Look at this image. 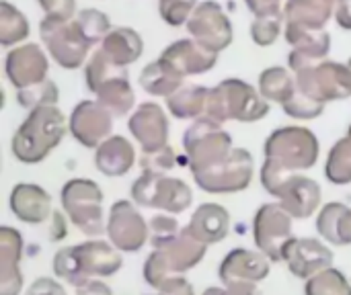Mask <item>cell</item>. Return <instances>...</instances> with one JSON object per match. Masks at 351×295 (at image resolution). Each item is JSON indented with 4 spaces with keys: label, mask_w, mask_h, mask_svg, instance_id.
<instances>
[{
    "label": "cell",
    "mask_w": 351,
    "mask_h": 295,
    "mask_svg": "<svg viewBox=\"0 0 351 295\" xmlns=\"http://www.w3.org/2000/svg\"><path fill=\"white\" fill-rule=\"evenodd\" d=\"M265 162L261 168V185L271 195L276 187L298 170H308L319 160V138L298 125L276 129L263 146Z\"/></svg>",
    "instance_id": "obj_1"
},
{
    "label": "cell",
    "mask_w": 351,
    "mask_h": 295,
    "mask_svg": "<svg viewBox=\"0 0 351 295\" xmlns=\"http://www.w3.org/2000/svg\"><path fill=\"white\" fill-rule=\"evenodd\" d=\"M123 265L119 251L105 240H88L82 244L60 248L53 257V273L58 279L80 287L95 277H111Z\"/></svg>",
    "instance_id": "obj_2"
},
{
    "label": "cell",
    "mask_w": 351,
    "mask_h": 295,
    "mask_svg": "<svg viewBox=\"0 0 351 295\" xmlns=\"http://www.w3.org/2000/svg\"><path fill=\"white\" fill-rule=\"evenodd\" d=\"M66 136V117L56 105L29 111L27 119L12 136V156L23 164H39L45 160Z\"/></svg>",
    "instance_id": "obj_3"
},
{
    "label": "cell",
    "mask_w": 351,
    "mask_h": 295,
    "mask_svg": "<svg viewBox=\"0 0 351 295\" xmlns=\"http://www.w3.org/2000/svg\"><path fill=\"white\" fill-rule=\"evenodd\" d=\"M269 113V101H265L259 88H253L249 82L239 78H226L218 86L210 88L206 117L216 123L241 121L253 123L265 119Z\"/></svg>",
    "instance_id": "obj_4"
},
{
    "label": "cell",
    "mask_w": 351,
    "mask_h": 295,
    "mask_svg": "<svg viewBox=\"0 0 351 295\" xmlns=\"http://www.w3.org/2000/svg\"><path fill=\"white\" fill-rule=\"evenodd\" d=\"M208 244L197 240L187 228H183L171 242L154 248L144 263V281L152 290H160L175 275H183L197 267L206 257Z\"/></svg>",
    "instance_id": "obj_5"
},
{
    "label": "cell",
    "mask_w": 351,
    "mask_h": 295,
    "mask_svg": "<svg viewBox=\"0 0 351 295\" xmlns=\"http://www.w3.org/2000/svg\"><path fill=\"white\" fill-rule=\"evenodd\" d=\"M84 78L88 90L115 119L130 115L136 94L123 66H117L101 49H97L84 68Z\"/></svg>",
    "instance_id": "obj_6"
},
{
    "label": "cell",
    "mask_w": 351,
    "mask_h": 295,
    "mask_svg": "<svg viewBox=\"0 0 351 295\" xmlns=\"http://www.w3.org/2000/svg\"><path fill=\"white\" fill-rule=\"evenodd\" d=\"M183 148L187 166L193 175L222 162L232 152V138L222 123H216L210 117H199L185 129Z\"/></svg>",
    "instance_id": "obj_7"
},
{
    "label": "cell",
    "mask_w": 351,
    "mask_h": 295,
    "mask_svg": "<svg viewBox=\"0 0 351 295\" xmlns=\"http://www.w3.org/2000/svg\"><path fill=\"white\" fill-rule=\"evenodd\" d=\"M68 220L86 236H101L107 228L103 218V191L90 179H72L60 193Z\"/></svg>",
    "instance_id": "obj_8"
},
{
    "label": "cell",
    "mask_w": 351,
    "mask_h": 295,
    "mask_svg": "<svg viewBox=\"0 0 351 295\" xmlns=\"http://www.w3.org/2000/svg\"><path fill=\"white\" fill-rule=\"evenodd\" d=\"M130 195L136 205L167 214H181L193 203V191L185 181L158 172H142L132 185Z\"/></svg>",
    "instance_id": "obj_9"
},
{
    "label": "cell",
    "mask_w": 351,
    "mask_h": 295,
    "mask_svg": "<svg viewBox=\"0 0 351 295\" xmlns=\"http://www.w3.org/2000/svg\"><path fill=\"white\" fill-rule=\"evenodd\" d=\"M39 35L51 60L64 70H76L84 64L90 43L72 21L45 16L39 25Z\"/></svg>",
    "instance_id": "obj_10"
},
{
    "label": "cell",
    "mask_w": 351,
    "mask_h": 295,
    "mask_svg": "<svg viewBox=\"0 0 351 295\" xmlns=\"http://www.w3.org/2000/svg\"><path fill=\"white\" fill-rule=\"evenodd\" d=\"M255 172V162L251 152L245 148H232V152L218 164L193 172L197 187L206 193H241L245 191Z\"/></svg>",
    "instance_id": "obj_11"
},
{
    "label": "cell",
    "mask_w": 351,
    "mask_h": 295,
    "mask_svg": "<svg viewBox=\"0 0 351 295\" xmlns=\"http://www.w3.org/2000/svg\"><path fill=\"white\" fill-rule=\"evenodd\" d=\"M292 216L282 207V203H265L257 209L253 220L255 246L271 263H284V251L294 238Z\"/></svg>",
    "instance_id": "obj_12"
},
{
    "label": "cell",
    "mask_w": 351,
    "mask_h": 295,
    "mask_svg": "<svg viewBox=\"0 0 351 295\" xmlns=\"http://www.w3.org/2000/svg\"><path fill=\"white\" fill-rule=\"evenodd\" d=\"M294 74L296 88L325 105L329 101H341L351 97V70L346 64L325 60L317 66L304 68Z\"/></svg>",
    "instance_id": "obj_13"
},
{
    "label": "cell",
    "mask_w": 351,
    "mask_h": 295,
    "mask_svg": "<svg viewBox=\"0 0 351 295\" xmlns=\"http://www.w3.org/2000/svg\"><path fill=\"white\" fill-rule=\"evenodd\" d=\"M109 242L121 253H138L148 240L150 230L142 214L132 201H117L111 205L105 228Z\"/></svg>",
    "instance_id": "obj_14"
},
{
    "label": "cell",
    "mask_w": 351,
    "mask_h": 295,
    "mask_svg": "<svg viewBox=\"0 0 351 295\" xmlns=\"http://www.w3.org/2000/svg\"><path fill=\"white\" fill-rule=\"evenodd\" d=\"M187 31L204 47L220 53L232 43V23L214 0H204L187 21Z\"/></svg>",
    "instance_id": "obj_15"
},
{
    "label": "cell",
    "mask_w": 351,
    "mask_h": 295,
    "mask_svg": "<svg viewBox=\"0 0 351 295\" xmlns=\"http://www.w3.org/2000/svg\"><path fill=\"white\" fill-rule=\"evenodd\" d=\"M68 131L84 148H99L113 131V115L99 101H80L70 113Z\"/></svg>",
    "instance_id": "obj_16"
},
{
    "label": "cell",
    "mask_w": 351,
    "mask_h": 295,
    "mask_svg": "<svg viewBox=\"0 0 351 295\" xmlns=\"http://www.w3.org/2000/svg\"><path fill=\"white\" fill-rule=\"evenodd\" d=\"M286 41L292 45L288 64L292 72L317 66L327 60L331 51V35L325 29H306L298 25H286Z\"/></svg>",
    "instance_id": "obj_17"
},
{
    "label": "cell",
    "mask_w": 351,
    "mask_h": 295,
    "mask_svg": "<svg viewBox=\"0 0 351 295\" xmlns=\"http://www.w3.org/2000/svg\"><path fill=\"white\" fill-rule=\"evenodd\" d=\"M278 197L282 207L296 220L311 218L321 205V185L304 175H288L271 193Z\"/></svg>",
    "instance_id": "obj_18"
},
{
    "label": "cell",
    "mask_w": 351,
    "mask_h": 295,
    "mask_svg": "<svg viewBox=\"0 0 351 295\" xmlns=\"http://www.w3.org/2000/svg\"><path fill=\"white\" fill-rule=\"evenodd\" d=\"M333 251L317 238H292L284 251V263L298 279H311L333 265Z\"/></svg>",
    "instance_id": "obj_19"
},
{
    "label": "cell",
    "mask_w": 351,
    "mask_h": 295,
    "mask_svg": "<svg viewBox=\"0 0 351 295\" xmlns=\"http://www.w3.org/2000/svg\"><path fill=\"white\" fill-rule=\"evenodd\" d=\"M4 70L10 84L19 90L47 78L49 62L45 51L37 43H25L8 51L4 60Z\"/></svg>",
    "instance_id": "obj_20"
},
{
    "label": "cell",
    "mask_w": 351,
    "mask_h": 295,
    "mask_svg": "<svg viewBox=\"0 0 351 295\" xmlns=\"http://www.w3.org/2000/svg\"><path fill=\"white\" fill-rule=\"evenodd\" d=\"M128 129L140 144L142 152H152L169 146V119L160 105L142 103L130 117Z\"/></svg>",
    "instance_id": "obj_21"
},
{
    "label": "cell",
    "mask_w": 351,
    "mask_h": 295,
    "mask_svg": "<svg viewBox=\"0 0 351 295\" xmlns=\"http://www.w3.org/2000/svg\"><path fill=\"white\" fill-rule=\"evenodd\" d=\"M269 271H271V261L261 251L234 248L220 263L218 277L224 285L237 281L261 283L263 279H267Z\"/></svg>",
    "instance_id": "obj_22"
},
{
    "label": "cell",
    "mask_w": 351,
    "mask_h": 295,
    "mask_svg": "<svg viewBox=\"0 0 351 295\" xmlns=\"http://www.w3.org/2000/svg\"><path fill=\"white\" fill-rule=\"evenodd\" d=\"M160 57L167 64H171L181 76L206 74L218 62V53L212 51V49H208V47H204L193 37L191 39H179V41L171 43L160 53Z\"/></svg>",
    "instance_id": "obj_23"
},
{
    "label": "cell",
    "mask_w": 351,
    "mask_h": 295,
    "mask_svg": "<svg viewBox=\"0 0 351 295\" xmlns=\"http://www.w3.org/2000/svg\"><path fill=\"white\" fill-rule=\"evenodd\" d=\"M23 236L10 228H0V295H19L23 290Z\"/></svg>",
    "instance_id": "obj_24"
},
{
    "label": "cell",
    "mask_w": 351,
    "mask_h": 295,
    "mask_svg": "<svg viewBox=\"0 0 351 295\" xmlns=\"http://www.w3.org/2000/svg\"><path fill=\"white\" fill-rule=\"evenodd\" d=\"M10 209L16 216V220L25 224H43L47 222L53 211H51V197L49 193L31 183H19L10 191Z\"/></svg>",
    "instance_id": "obj_25"
},
{
    "label": "cell",
    "mask_w": 351,
    "mask_h": 295,
    "mask_svg": "<svg viewBox=\"0 0 351 295\" xmlns=\"http://www.w3.org/2000/svg\"><path fill=\"white\" fill-rule=\"evenodd\" d=\"M136 164V152L128 138L109 136L99 148H95V166L105 177H123Z\"/></svg>",
    "instance_id": "obj_26"
},
{
    "label": "cell",
    "mask_w": 351,
    "mask_h": 295,
    "mask_svg": "<svg viewBox=\"0 0 351 295\" xmlns=\"http://www.w3.org/2000/svg\"><path fill=\"white\" fill-rule=\"evenodd\" d=\"M197 240L204 244H218L228 236L230 230V216L226 207L218 203H204L195 209L189 224L185 226Z\"/></svg>",
    "instance_id": "obj_27"
},
{
    "label": "cell",
    "mask_w": 351,
    "mask_h": 295,
    "mask_svg": "<svg viewBox=\"0 0 351 295\" xmlns=\"http://www.w3.org/2000/svg\"><path fill=\"white\" fill-rule=\"evenodd\" d=\"M337 0H288L284 4L286 25H298L306 29H325L331 16H335Z\"/></svg>",
    "instance_id": "obj_28"
},
{
    "label": "cell",
    "mask_w": 351,
    "mask_h": 295,
    "mask_svg": "<svg viewBox=\"0 0 351 295\" xmlns=\"http://www.w3.org/2000/svg\"><path fill=\"white\" fill-rule=\"evenodd\" d=\"M99 49L117 66L128 68L140 60V55L144 51V41L138 31H134L130 27H115L101 41Z\"/></svg>",
    "instance_id": "obj_29"
},
{
    "label": "cell",
    "mask_w": 351,
    "mask_h": 295,
    "mask_svg": "<svg viewBox=\"0 0 351 295\" xmlns=\"http://www.w3.org/2000/svg\"><path fill=\"white\" fill-rule=\"evenodd\" d=\"M183 78L171 64H167L162 57H158L156 62L148 64L142 72H140V86L152 94V97H173L181 86H183Z\"/></svg>",
    "instance_id": "obj_30"
},
{
    "label": "cell",
    "mask_w": 351,
    "mask_h": 295,
    "mask_svg": "<svg viewBox=\"0 0 351 295\" xmlns=\"http://www.w3.org/2000/svg\"><path fill=\"white\" fill-rule=\"evenodd\" d=\"M208 97H210V88L189 84V86H181L173 97H169L167 107L171 115L177 119H199L206 117Z\"/></svg>",
    "instance_id": "obj_31"
},
{
    "label": "cell",
    "mask_w": 351,
    "mask_h": 295,
    "mask_svg": "<svg viewBox=\"0 0 351 295\" xmlns=\"http://www.w3.org/2000/svg\"><path fill=\"white\" fill-rule=\"evenodd\" d=\"M259 92L265 101L284 105L296 92V76L284 66H271L259 74Z\"/></svg>",
    "instance_id": "obj_32"
},
{
    "label": "cell",
    "mask_w": 351,
    "mask_h": 295,
    "mask_svg": "<svg viewBox=\"0 0 351 295\" xmlns=\"http://www.w3.org/2000/svg\"><path fill=\"white\" fill-rule=\"evenodd\" d=\"M29 35V21L27 16L12 6L10 2H0V45L10 47L25 41Z\"/></svg>",
    "instance_id": "obj_33"
},
{
    "label": "cell",
    "mask_w": 351,
    "mask_h": 295,
    "mask_svg": "<svg viewBox=\"0 0 351 295\" xmlns=\"http://www.w3.org/2000/svg\"><path fill=\"white\" fill-rule=\"evenodd\" d=\"M325 177L333 185H350L351 183V142L341 138L329 152L325 164Z\"/></svg>",
    "instance_id": "obj_34"
},
{
    "label": "cell",
    "mask_w": 351,
    "mask_h": 295,
    "mask_svg": "<svg viewBox=\"0 0 351 295\" xmlns=\"http://www.w3.org/2000/svg\"><path fill=\"white\" fill-rule=\"evenodd\" d=\"M304 295H351V283L339 269H325L306 279Z\"/></svg>",
    "instance_id": "obj_35"
},
{
    "label": "cell",
    "mask_w": 351,
    "mask_h": 295,
    "mask_svg": "<svg viewBox=\"0 0 351 295\" xmlns=\"http://www.w3.org/2000/svg\"><path fill=\"white\" fill-rule=\"evenodd\" d=\"M58 99H60V90L56 86V82L49 78L16 90V103L29 111H33L37 107H45V105H56Z\"/></svg>",
    "instance_id": "obj_36"
},
{
    "label": "cell",
    "mask_w": 351,
    "mask_h": 295,
    "mask_svg": "<svg viewBox=\"0 0 351 295\" xmlns=\"http://www.w3.org/2000/svg\"><path fill=\"white\" fill-rule=\"evenodd\" d=\"M74 23L78 25L80 33L84 35V39L95 45L99 41H103L107 37V33L111 31V21L105 12L97 10V8H84L74 16Z\"/></svg>",
    "instance_id": "obj_37"
},
{
    "label": "cell",
    "mask_w": 351,
    "mask_h": 295,
    "mask_svg": "<svg viewBox=\"0 0 351 295\" xmlns=\"http://www.w3.org/2000/svg\"><path fill=\"white\" fill-rule=\"evenodd\" d=\"M284 10H278V12H269V14H259L253 18L251 23V37L257 45L261 47H267V45H274L282 33V27H284Z\"/></svg>",
    "instance_id": "obj_38"
},
{
    "label": "cell",
    "mask_w": 351,
    "mask_h": 295,
    "mask_svg": "<svg viewBox=\"0 0 351 295\" xmlns=\"http://www.w3.org/2000/svg\"><path fill=\"white\" fill-rule=\"evenodd\" d=\"M348 205L335 201V203H327L319 218H317V232L321 234V238L333 246H339V220H341V214L346 211Z\"/></svg>",
    "instance_id": "obj_39"
},
{
    "label": "cell",
    "mask_w": 351,
    "mask_h": 295,
    "mask_svg": "<svg viewBox=\"0 0 351 295\" xmlns=\"http://www.w3.org/2000/svg\"><path fill=\"white\" fill-rule=\"evenodd\" d=\"M282 107H284L286 115H290L294 119H317L325 111V103L317 101L315 97H311L298 88Z\"/></svg>",
    "instance_id": "obj_40"
},
{
    "label": "cell",
    "mask_w": 351,
    "mask_h": 295,
    "mask_svg": "<svg viewBox=\"0 0 351 295\" xmlns=\"http://www.w3.org/2000/svg\"><path fill=\"white\" fill-rule=\"evenodd\" d=\"M195 8L197 0H158V14L171 27L187 25Z\"/></svg>",
    "instance_id": "obj_41"
},
{
    "label": "cell",
    "mask_w": 351,
    "mask_h": 295,
    "mask_svg": "<svg viewBox=\"0 0 351 295\" xmlns=\"http://www.w3.org/2000/svg\"><path fill=\"white\" fill-rule=\"evenodd\" d=\"M148 230H150V244H152L154 248H158V246L171 242L183 228H181V224H179L173 216L160 214V216H154V218L150 220Z\"/></svg>",
    "instance_id": "obj_42"
},
{
    "label": "cell",
    "mask_w": 351,
    "mask_h": 295,
    "mask_svg": "<svg viewBox=\"0 0 351 295\" xmlns=\"http://www.w3.org/2000/svg\"><path fill=\"white\" fill-rule=\"evenodd\" d=\"M140 166H142V172L165 175V172H169V170H173L177 166L175 150L171 146H165V148H158V150H152V152H142Z\"/></svg>",
    "instance_id": "obj_43"
},
{
    "label": "cell",
    "mask_w": 351,
    "mask_h": 295,
    "mask_svg": "<svg viewBox=\"0 0 351 295\" xmlns=\"http://www.w3.org/2000/svg\"><path fill=\"white\" fill-rule=\"evenodd\" d=\"M45 16L72 21L76 16V0H37Z\"/></svg>",
    "instance_id": "obj_44"
},
{
    "label": "cell",
    "mask_w": 351,
    "mask_h": 295,
    "mask_svg": "<svg viewBox=\"0 0 351 295\" xmlns=\"http://www.w3.org/2000/svg\"><path fill=\"white\" fill-rule=\"evenodd\" d=\"M202 295H261L257 283H249V281H237V283H228L224 287H208Z\"/></svg>",
    "instance_id": "obj_45"
},
{
    "label": "cell",
    "mask_w": 351,
    "mask_h": 295,
    "mask_svg": "<svg viewBox=\"0 0 351 295\" xmlns=\"http://www.w3.org/2000/svg\"><path fill=\"white\" fill-rule=\"evenodd\" d=\"M154 295H195V292H193V285L183 275H175L160 290H156Z\"/></svg>",
    "instance_id": "obj_46"
},
{
    "label": "cell",
    "mask_w": 351,
    "mask_h": 295,
    "mask_svg": "<svg viewBox=\"0 0 351 295\" xmlns=\"http://www.w3.org/2000/svg\"><path fill=\"white\" fill-rule=\"evenodd\" d=\"M27 295H66V290L49 277H39L33 281V285L27 290Z\"/></svg>",
    "instance_id": "obj_47"
},
{
    "label": "cell",
    "mask_w": 351,
    "mask_h": 295,
    "mask_svg": "<svg viewBox=\"0 0 351 295\" xmlns=\"http://www.w3.org/2000/svg\"><path fill=\"white\" fill-rule=\"evenodd\" d=\"M245 4H247V8H249L255 16L284 10V8H282V0H245Z\"/></svg>",
    "instance_id": "obj_48"
},
{
    "label": "cell",
    "mask_w": 351,
    "mask_h": 295,
    "mask_svg": "<svg viewBox=\"0 0 351 295\" xmlns=\"http://www.w3.org/2000/svg\"><path fill=\"white\" fill-rule=\"evenodd\" d=\"M76 295H113V292H111V287L105 281L90 279L88 283L76 287Z\"/></svg>",
    "instance_id": "obj_49"
},
{
    "label": "cell",
    "mask_w": 351,
    "mask_h": 295,
    "mask_svg": "<svg viewBox=\"0 0 351 295\" xmlns=\"http://www.w3.org/2000/svg\"><path fill=\"white\" fill-rule=\"evenodd\" d=\"M335 21L341 29L351 31V0H337L335 8Z\"/></svg>",
    "instance_id": "obj_50"
},
{
    "label": "cell",
    "mask_w": 351,
    "mask_h": 295,
    "mask_svg": "<svg viewBox=\"0 0 351 295\" xmlns=\"http://www.w3.org/2000/svg\"><path fill=\"white\" fill-rule=\"evenodd\" d=\"M351 244V209L346 207V211L341 214L339 220V246H348Z\"/></svg>",
    "instance_id": "obj_51"
},
{
    "label": "cell",
    "mask_w": 351,
    "mask_h": 295,
    "mask_svg": "<svg viewBox=\"0 0 351 295\" xmlns=\"http://www.w3.org/2000/svg\"><path fill=\"white\" fill-rule=\"evenodd\" d=\"M51 222H53V230H58V232H51V234H49V238H51V240H60V238H64V236L68 234V230H66V222H64L62 214H56V211H53Z\"/></svg>",
    "instance_id": "obj_52"
},
{
    "label": "cell",
    "mask_w": 351,
    "mask_h": 295,
    "mask_svg": "<svg viewBox=\"0 0 351 295\" xmlns=\"http://www.w3.org/2000/svg\"><path fill=\"white\" fill-rule=\"evenodd\" d=\"M348 140L351 142V125H350V129H348Z\"/></svg>",
    "instance_id": "obj_53"
},
{
    "label": "cell",
    "mask_w": 351,
    "mask_h": 295,
    "mask_svg": "<svg viewBox=\"0 0 351 295\" xmlns=\"http://www.w3.org/2000/svg\"><path fill=\"white\" fill-rule=\"evenodd\" d=\"M348 66H350V70H351V57H350V62H348Z\"/></svg>",
    "instance_id": "obj_54"
}]
</instances>
